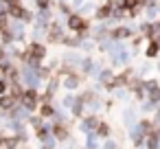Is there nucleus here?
Masks as SVG:
<instances>
[{"label":"nucleus","instance_id":"nucleus-1","mask_svg":"<svg viewBox=\"0 0 160 149\" xmlns=\"http://www.w3.org/2000/svg\"><path fill=\"white\" fill-rule=\"evenodd\" d=\"M22 103H24V107L33 110V107L38 105V92H35V90H27V92L22 94Z\"/></svg>","mask_w":160,"mask_h":149},{"label":"nucleus","instance_id":"nucleus-2","mask_svg":"<svg viewBox=\"0 0 160 149\" xmlns=\"http://www.w3.org/2000/svg\"><path fill=\"white\" fill-rule=\"evenodd\" d=\"M44 53H46L44 46H40V44H33V46H31V57H33V62H35V59H42Z\"/></svg>","mask_w":160,"mask_h":149},{"label":"nucleus","instance_id":"nucleus-3","mask_svg":"<svg viewBox=\"0 0 160 149\" xmlns=\"http://www.w3.org/2000/svg\"><path fill=\"white\" fill-rule=\"evenodd\" d=\"M68 24H70V29H77V31H83V29H86V22H83L81 18H75V16L68 20Z\"/></svg>","mask_w":160,"mask_h":149},{"label":"nucleus","instance_id":"nucleus-4","mask_svg":"<svg viewBox=\"0 0 160 149\" xmlns=\"http://www.w3.org/2000/svg\"><path fill=\"white\" fill-rule=\"evenodd\" d=\"M13 105V99L11 97H2V99H0V107H2V110H9Z\"/></svg>","mask_w":160,"mask_h":149},{"label":"nucleus","instance_id":"nucleus-5","mask_svg":"<svg viewBox=\"0 0 160 149\" xmlns=\"http://www.w3.org/2000/svg\"><path fill=\"white\" fill-rule=\"evenodd\" d=\"M110 11H112V5H105V7H101V9H99V13H97V16H99V18H105V16H110Z\"/></svg>","mask_w":160,"mask_h":149},{"label":"nucleus","instance_id":"nucleus-6","mask_svg":"<svg viewBox=\"0 0 160 149\" xmlns=\"http://www.w3.org/2000/svg\"><path fill=\"white\" fill-rule=\"evenodd\" d=\"M138 2H140V0H123V7H127V9H134Z\"/></svg>","mask_w":160,"mask_h":149},{"label":"nucleus","instance_id":"nucleus-7","mask_svg":"<svg viewBox=\"0 0 160 149\" xmlns=\"http://www.w3.org/2000/svg\"><path fill=\"white\" fill-rule=\"evenodd\" d=\"M114 35H116V37H127V35H129V31H127V29H116V31H114Z\"/></svg>","mask_w":160,"mask_h":149},{"label":"nucleus","instance_id":"nucleus-8","mask_svg":"<svg viewBox=\"0 0 160 149\" xmlns=\"http://www.w3.org/2000/svg\"><path fill=\"white\" fill-rule=\"evenodd\" d=\"M156 53H158V44H156V42H153V44H151V46H149V48H147V55H149V57H153V55H156Z\"/></svg>","mask_w":160,"mask_h":149},{"label":"nucleus","instance_id":"nucleus-9","mask_svg":"<svg viewBox=\"0 0 160 149\" xmlns=\"http://www.w3.org/2000/svg\"><path fill=\"white\" fill-rule=\"evenodd\" d=\"M5 29H7V13H2V16H0V31L5 33Z\"/></svg>","mask_w":160,"mask_h":149},{"label":"nucleus","instance_id":"nucleus-10","mask_svg":"<svg viewBox=\"0 0 160 149\" xmlns=\"http://www.w3.org/2000/svg\"><path fill=\"white\" fill-rule=\"evenodd\" d=\"M42 114H44V116H51V114H53V110L46 105V107H42Z\"/></svg>","mask_w":160,"mask_h":149},{"label":"nucleus","instance_id":"nucleus-11","mask_svg":"<svg viewBox=\"0 0 160 149\" xmlns=\"http://www.w3.org/2000/svg\"><path fill=\"white\" fill-rule=\"evenodd\" d=\"M99 134H103V136H105V134H108V125H101V127H99Z\"/></svg>","mask_w":160,"mask_h":149},{"label":"nucleus","instance_id":"nucleus-12","mask_svg":"<svg viewBox=\"0 0 160 149\" xmlns=\"http://www.w3.org/2000/svg\"><path fill=\"white\" fill-rule=\"evenodd\" d=\"M5 90H7V81H0V94H2Z\"/></svg>","mask_w":160,"mask_h":149},{"label":"nucleus","instance_id":"nucleus-13","mask_svg":"<svg viewBox=\"0 0 160 149\" xmlns=\"http://www.w3.org/2000/svg\"><path fill=\"white\" fill-rule=\"evenodd\" d=\"M38 5H40V7H42V9H44V7H46V5H48V0H38Z\"/></svg>","mask_w":160,"mask_h":149},{"label":"nucleus","instance_id":"nucleus-14","mask_svg":"<svg viewBox=\"0 0 160 149\" xmlns=\"http://www.w3.org/2000/svg\"><path fill=\"white\" fill-rule=\"evenodd\" d=\"M0 145H2V138H0Z\"/></svg>","mask_w":160,"mask_h":149},{"label":"nucleus","instance_id":"nucleus-15","mask_svg":"<svg viewBox=\"0 0 160 149\" xmlns=\"http://www.w3.org/2000/svg\"><path fill=\"white\" fill-rule=\"evenodd\" d=\"M0 57H2V53H0Z\"/></svg>","mask_w":160,"mask_h":149}]
</instances>
